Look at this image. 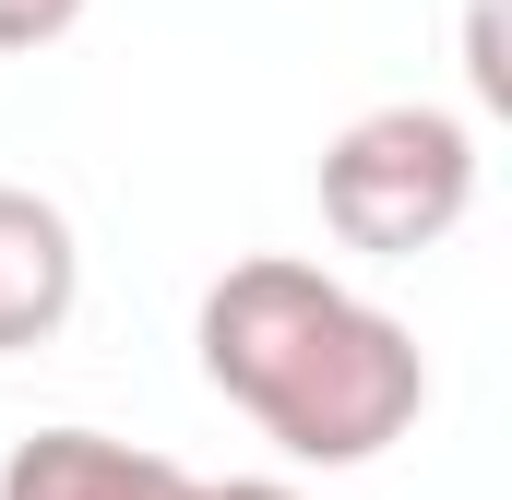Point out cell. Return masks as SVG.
<instances>
[{"label":"cell","instance_id":"1","mask_svg":"<svg viewBox=\"0 0 512 500\" xmlns=\"http://www.w3.org/2000/svg\"><path fill=\"white\" fill-rule=\"evenodd\" d=\"M203 381L251 417L286 465H382L393 441L429 417V358L417 334L334 286L298 250H251L203 286Z\"/></svg>","mask_w":512,"mask_h":500},{"label":"cell","instance_id":"2","mask_svg":"<svg viewBox=\"0 0 512 500\" xmlns=\"http://www.w3.org/2000/svg\"><path fill=\"white\" fill-rule=\"evenodd\" d=\"M310 191H322V227L346 250L417 262V250H441L477 215V131L453 120V108H417V96L405 108H358L322 143Z\"/></svg>","mask_w":512,"mask_h":500},{"label":"cell","instance_id":"3","mask_svg":"<svg viewBox=\"0 0 512 500\" xmlns=\"http://www.w3.org/2000/svg\"><path fill=\"white\" fill-rule=\"evenodd\" d=\"M72 298H84V239H72V215H60L48 191H12V179H0V358L48 346V334L72 322Z\"/></svg>","mask_w":512,"mask_h":500},{"label":"cell","instance_id":"4","mask_svg":"<svg viewBox=\"0 0 512 500\" xmlns=\"http://www.w3.org/2000/svg\"><path fill=\"white\" fill-rule=\"evenodd\" d=\"M191 477L143 441H108V429H36L12 441L0 465V500H179Z\"/></svg>","mask_w":512,"mask_h":500},{"label":"cell","instance_id":"5","mask_svg":"<svg viewBox=\"0 0 512 500\" xmlns=\"http://www.w3.org/2000/svg\"><path fill=\"white\" fill-rule=\"evenodd\" d=\"M84 12H96V0H0V60H36V48H60Z\"/></svg>","mask_w":512,"mask_h":500},{"label":"cell","instance_id":"6","mask_svg":"<svg viewBox=\"0 0 512 500\" xmlns=\"http://www.w3.org/2000/svg\"><path fill=\"white\" fill-rule=\"evenodd\" d=\"M465 72H477V96H489V108H512V60H501V0H477V12H465Z\"/></svg>","mask_w":512,"mask_h":500},{"label":"cell","instance_id":"7","mask_svg":"<svg viewBox=\"0 0 512 500\" xmlns=\"http://www.w3.org/2000/svg\"><path fill=\"white\" fill-rule=\"evenodd\" d=\"M179 500H298V489H286V477H191Z\"/></svg>","mask_w":512,"mask_h":500}]
</instances>
